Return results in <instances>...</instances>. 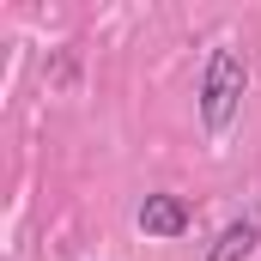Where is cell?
I'll list each match as a JSON object with an SVG mask.
<instances>
[{"label": "cell", "mask_w": 261, "mask_h": 261, "mask_svg": "<svg viewBox=\"0 0 261 261\" xmlns=\"http://www.w3.org/2000/svg\"><path fill=\"white\" fill-rule=\"evenodd\" d=\"M243 91H249V67H243V55L231 43H219L206 55V67H200V122H206V134H225L237 122Z\"/></svg>", "instance_id": "6da1fadb"}, {"label": "cell", "mask_w": 261, "mask_h": 261, "mask_svg": "<svg viewBox=\"0 0 261 261\" xmlns=\"http://www.w3.org/2000/svg\"><path fill=\"white\" fill-rule=\"evenodd\" d=\"M140 231L146 237H182L189 231V206L176 195H146L140 200Z\"/></svg>", "instance_id": "7a4b0ae2"}, {"label": "cell", "mask_w": 261, "mask_h": 261, "mask_svg": "<svg viewBox=\"0 0 261 261\" xmlns=\"http://www.w3.org/2000/svg\"><path fill=\"white\" fill-rule=\"evenodd\" d=\"M255 243H261V225H255V219H231V225L219 231V243L206 249V261H249Z\"/></svg>", "instance_id": "3957f363"}]
</instances>
